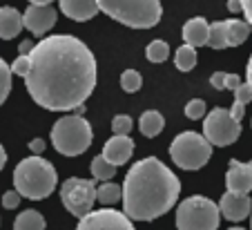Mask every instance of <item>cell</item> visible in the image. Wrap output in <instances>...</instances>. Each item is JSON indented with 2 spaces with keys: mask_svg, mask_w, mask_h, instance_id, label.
<instances>
[{
  "mask_svg": "<svg viewBox=\"0 0 252 230\" xmlns=\"http://www.w3.org/2000/svg\"><path fill=\"white\" fill-rule=\"evenodd\" d=\"M56 18L58 14L52 5H45V7L29 5L23 14V27H27L33 36H45L56 25Z\"/></svg>",
  "mask_w": 252,
  "mask_h": 230,
  "instance_id": "cell-11",
  "label": "cell"
},
{
  "mask_svg": "<svg viewBox=\"0 0 252 230\" xmlns=\"http://www.w3.org/2000/svg\"><path fill=\"white\" fill-rule=\"evenodd\" d=\"M112 132L114 136H129L132 132V119L127 114H119L112 119Z\"/></svg>",
  "mask_w": 252,
  "mask_h": 230,
  "instance_id": "cell-30",
  "label": "cell"
},
{
  "mask_svg": "<svg viewBox=\"0 0 252 230\" xmlns=\"http://www.w3.org/2000/svg\"><path fill=\"white\" fill-rule=\"evenodd\" d=\"M121 197H123V188L119 183H100L96 188V203H103L105 208H112L114 203H119Z\"/></svg>",
  "mask_w": 252,
  "mask_h": 230,
  "instance_id": "cell-22",
  "label": "cell"
},
{
  "mask_svg": "<svg viewBox=\"0 0 252 230\" xmlns=\"http://www.w3.org/2000/svg\"><path fill=\"white\" fill-rule=\"evenodd\" d=\"M58 183L56 168L43 157H27L14 170V190L25 199H47Z\"/></svg>",
  "mask_w": 252,
  "mask_h": 230,
  "instance_id": "cell-3",
  "label": "cell"
},
{
  "mask_svg": "<svg viewBox=\"0 0 252 230\" xmlns=\"http://www.w3.org/2000/svg\"><path fill=\"white\" fill-rule=\"evenodd\" d=\"M61 201L74 217H85L96 203V188L90 179L71 177L61 186Z\"/></svg>",
  "mask_w": 252,
  "mask_h": 230,
  "instance_id": "cell-9",
  "label": "cell"
},
{
  "mask_svg": "<svg viewBox=\"0 0 252 230\" xmlns=\"http://www.w3.org/2000/svg\"><path fill=\"white\" fill-rule=\"evenodd\" d=\"M23 29V16L14 7H0V38H16Z\"/></svg>",
  "mask_w": 252,
  "mask_h": 230,
  "instance_id": "cell-17",
  "label": "cell"
},
{
  "mask_svg": "<svg viewBox=\"0 0 252 230\" xmlns=\"http://www.w3.org/2000/svg\"><path fill=\"white\" fill-rule=\"evenodd\" d=\"M141 74L136 72V69H125L123 74H121V87H123L125 92H138L141 90Z\"/></svg>",
  "mask_w": 252,
  "mask_h": 230,
  "instance_id": "cell-29",
  "label": "cell"
},
{
  "mask_svg": "<svg viewBox=\"0 0 252 230\" xmlns=\"http://www.w3.org/2000/svg\"><path fill=\"white\" fill-rule=\"evenodd\" d=\"M250 215H252V212H250ZM250 226H252V217H250Z\"/></svg>",
  "mask_w": 252,
  "mask_h": 230,
  "instance_id": "cell-43",
  "label": "cell"
},
{
  "mask_svg": "<svg viewBox=\"0 0 252 230\" xmlns=\"http://www.w3.org/2000/svg\"><path fill=\"white\" fill-rule=\"evenodd\" d=\"M174 65L179 72H190L196 65V49L190 45H181L174 54Z\"/></svg>",
  "mask_w": 252,
  "mask_h": 230,
  "instance_id": "cell-24",
  "label": "cell"
},
{
  "mask_svg": "<svg viewBox=\"0 0 252 230\" xmlns=\"http://www.w3.org/2000/svg\"><path fill=\"white\" fill-rule=\"evenodd\" d=\"M11 92V69L2 58H0V105L7 101V96Z\"/></svg>",
  "mask_w": 252,
  "mask_h": 230,
  "instance_id": "cell-28",
  "label": "cell"
},
{
  "mask_svg": "<svg viewBox=\"0 0 252 230\" xmlns=\"http://www.w3.org/2000/svg\"><path fill=\"white\" fill-rule=\"evenodd\" d=\"M203 136L210 145L225 148V145H232L234 141L241 136V123L230 116V110H225V107H214L210 114H205Z\"/></svg>",
  "mask_w": 252,
  "mask_h": 230,
  "instance_id": "cell-8",
  "label": "cell"
},
{
  "mask_svg": "<svg viewBox=\"0 0 252 230\" xmlns=\"http://www.w3.org/2000/svg\"><path fill=\"white\" fill-rule=\"evenodd\" d=\"M29 56H18L14 63L9 65V69H11V74H16V76H27V72H29Z\"/></svg>",
  "mask_w": 252,
  "mask_h": 230,
  "instance_id": "cell-32",
  "label": "cell"
},
{
  "mask_svg": "<svg viewBox=\"0 0 252 230\" xmlns=\"http://www.w3.org/2000/svg\"><path fill=\"white\" fill-rule=\"evenodd\" d=\"M250 25L246 23V20H228V47H239V45H243L248 40V36H250Z\"/></svg>",
  "mask_w": 252,
  "mask_h": 230,
  "instance_id": "cell-23",
  "label": "cell"
},
{
  "mask_svg": "<svg viewBox=\"0 0 252 230\" xmlns=\"http://www.w3.org/2000/svg\"><path fill=\"white\" fill-rule=\"evenodd\" d=\"M163 125H165V119H163V114L157 110L143 112L141 119H138V128H141L143 136H148V139H154V136L161 134Z\"/></svg>",
  "mask_w": 252,
  "mask_h": 230,
  "instance_id": "cell-18",
  "label": "cell"
},
{
  "mask_svg": "<svg viewBox=\"0 0 252 230\" xmlns=\"http://www.w3.org/2000/svg\"><path fill=\"white\" fill-rule=\"evenodd\" d=\"M228 9L232 11V14L241 11V0H228Z\"/></svg>",
  "mask_w": 252,
  "mask_h": 230,
  "instance_id": "cell-37",
  "label": "cell"
},
{
  "mask_svg": "<svg viewBox=\"0 0 252 230\" xmlns=\"http://www.w3.org/2000/svg\"><path fill=\"white\" fill-rule=\"evenodd\" d=\"M250 101H252V87L248 85V83H241V85L234 90V103H232V107H230V116L241 123L243 112H246V105Z\"/></svg>",
  "mask_w": 252,
  "mask_h": 230,
  "instance_id": "cell-21",
  "label": "cell"
},
{
  "mask_svg": "<svg viewBox=\"0 0 252 230\" xmlns=\"http://www.w3.org/2000/svg\"><path fill=\"white\" fill-rule=\"evenodd\" d=\"M98 11L132 29H150L161 20L163 7L158 0H96Z\"/></svg>",
  "mask_w": 252,
  "mask_h": 230,
  "instance_id": "cell-4",
  "label": "cell"
},
{
  "mask_svg": "<svg viewBox=\"0 0 252 230\" xmlns=\"http://www.w3.org/2000/svg\"><path fill=\"white\" fill-rule=\"evenodd\" d=\"M45 217L38 210H23L14 219V230H45Z\"/></svg>",
  "mask_w": 252,
  "mask_h": 230,
  "instance_id": "cell-20",
  "label": "cell"
},
{
  "mask_svg": "<svg viewBox=\"0 0 252 230\" xmlns=\"http://www.w3.org/2000/svg\"><path fill=\"white\" fill-rule=\"evenodd\" d=\"M205 45L212 49H225L228 47V20H217L208 25V40Z\"/></svg>",
  "mask_w": 252,
  "mask_h": 230,
  "instance_id": "cell-19",
  "label": "cell"
},
{
  "mask_svg": "<svg viewBox=\"0 0 252 230\" xmlns=\"http://www.w3.org/2000/svg\"><path fill=\"white\" fill-rule=\"evenodd\" d=\"M170 157L181 170H201L212 157V145L199 132H181L172 141Z\"/></svg>",
  "mask_w": 252,
  "mask_h": 230,
  "instance_id": "cell-7",
  "label": "cell"
},
{
  "mask_svg": "<svg viewBox=\"0 0 252 230\" xmlns=\"http://www.w3.org/2000/svg\"><path fill=\"white\" fill-rule=\"evenodd\" d=\"M5 163H7V152H5V148H2V143H0V170L5 168Z\"/></svg>",
  "mask_w": 252,
  "mask_h": 230,
  "instance_id": "cell-39",
  "label": "cell"
},
{
  "mask_svg": "<svg viewBox=\"0 0 252 230\" xmlns=\"http://www.w3.org/2000/svg\"><path fill=\"white\" fill-rule=\"evenodd\" d=\"M92 141H94V132L85 116H61L52 128V143L63 157H78L90 148Z\"/></svg>",
  "mask_w": 252,
  "mask_h": 230,
  "instance_id": "cell-5",
  "label": "cell"
},
{
  "mask_svg": "<svg viewBox=\"0 0 252 230\" xmlns=\"http://www.w3.org/2000/svg\"><path fill=\"white\" fill-rule=\"evenodd\" d=\"M241 11L246 14V23L252 27V0H241Z\"/></svg>",
  "mask_w": 252,
  "mask_h": 230,
  "instance_id": "cell-34",
  "label": "cell"
},
{
  "mask_svg": "<svg viewBox=\"0 0 252 230\" xmlns=\"http://www.w3.org/2000/svg\"><path fill=\"white\" fill-rule=\"evenodd\" d=\"M33 40H23V43H20V47H18V56H29V52H32L33 49Z\"/></svg>",
  "mask_w": 252,
  "mask_h": 230,
  "instance_id": "cell-36",
  "label": "cell"
},
{
  "mask_svg": "<svg viewBox=\"0 0 252 230\" xmlns=\"http://www.w3.org/2000/svg\"><path fill=\"white\" fill-rule=\"evenodd\" d=\"M219 224V206L208 197H188L176 208V230H217Z\"/></svg>",
  "mask_w": 252,
  "mask_h": 230,
  "instance_id": "cell-6",
  "label": "cell"
},
{
  "mask_svg": "<svg viewBox=\"0 0 252 230\" xmlns=\"http://www.w3.org/2000/svg\"><path fill=\"white\" fill-rule=\"evenodd\" d=\"M248 165H250V170H252V161H250V163H248Z\"/></svg>",
  "mask_w": 252,
  "mask_h": 230,
  "instance_id": "cell-42",
  "label": "cell"
},
{
  "mask_svg": "<svg viewBox=\"0 0 252 230\" xmlns=\"http://www.w3.org/2000/svg\"><path fill=\"white\" fill-rule=\"evenodd\" d=\"M228 230H246V228H239V226H234V228H228Z\"/></svg>",
  "mask_w": 252,
  "mask_h": 230,
  "instance_id": "cell-41",
  "label": "cell"
},
{
  "mask_svg": "<svg viewBox=\"0 0 252 230\" xmlns=\"http://www.w3.org/2000/svg\"><path fill=\"white\" fill-rule=\"evenodd\" d=\"M183 40L190 47H203L205 40H208V20L196 16V18H190L186 25H183Z\"/></svg>",
  "mask_w": 252,
  "mask_h": 230,
  "instance_id": "cell-16",
  "label": "cell"
},
{
  "mask_svg": "<svg viewBox=\"0 0 252 230\" xmlns=\"http://www.w3.org/2000/svg\"><path fill=\"white\" fill-rule=\"evenodd\" d=\"M121 188L123 215L136 221H154L170 212L181 195L176 174L157 157H145L134 163Z\"/></svg>",
  "mask_w": 252,
  "mask_h": 230,
  "instance_id": "cell-2",
  "label": "cell"
},
{
  "mask_svg": "<svg viewBox=\"0 0 252 230\" xmlns=\"http://www.w3.org/2000/svg\"><path fill=\"white\" fill-rule=\"evenodd\" d=\"M170 56V47H167L165 40H152L148 45V61L150 63H163Z\"/></svg>",
  "mask_w": 252,
  "mask_h": 230,
  "instance_id": "cell-27",
  "label": "cell"
},
{
  "mask_svg": "<svg viewBox=\"0 0 252 230\" xmlns=\"http://www.w3.org/2000/svg\"><path fill=\"white\" fill-rule=\"evenodd\" d=\"M76 230H134V224L123 212L114 208H103V210H92L81 217Z\"/></svg>",
  "mask_w": 252,
  "mask_h": 230,
  "instance_id": "cell-10",
  "label": "cell"
},
{
  "mask_svg": "<svg viewBox=\"0 0 252 230\" xmlns=\"http://www.w3.org/2000/svg\"><path fill=\"white\" fill-rule=\"evenodd\" d=\"M29 150H32L36 157H40V152L45 150V141L43 139H33V141H29Z\"/></svg>",
  "mask_w": 252,
  "mask_h": 230,
  "instance_id": "cell-35",
  "label": "cell"
},
{
  "mask_svg": "<svg viewBox=\"0 0 252 230\" xmlns=\"http://www.w3.org/2000/svg\"><path fill=\"white\" fill-rule=\"evenodd\" d=\"M134 154V141L129 136H112L107 143L103 145V159L110 161L112 165H123L132 159Z\"/></svg>",
  "mask_w": 252,
  "mask_h": 230,
  "instance_id": "cell-14",
  "label": "cell"
},
{
  "mask_svg": "<svg viewBox=\"0 0 252 230\" xmlns=\"http://www.w3.org/2000/svg\"><path fill=\"white\" fill-rule=\"evenodd\" d=\"M20 199H23V197H20L18 192L9 190V192H5V195H2V199H0V201H2V206H5L7 210H14V208L20 206Z\"/></svg>",
  "mask_w": 252,
  "mask_h": 230,
  "instance_id": "cell-33",
  "label": "cell"
},
{
  "mask_svg": "<svg viewBox=\"0 0 252 230\" xmlns=\"http://www.w3.org/2000/svg\"><path fill=\"white\" fill-rule=\"evenodd\" d=\"M210 85L217 87V90H230L234 92L239 85H241V78L237 74H228V72H214L210 76Z\"/></svg>",
  "mask_w": 252,
  "mask_h": 230,
  "instance_id": "cell-26",
  "label": "cell"
},
{
  "mask_svg": "<svg viewBox=\"0 0 252 230\" xmlns=\"http://www.w3.org/2000/svg\"><path fill=\"white\" fill-rule=\"evenodd\" d=\"M219 212L228 221L237 224L250 217L252 212V201L248 195H239V192H225L219 201Z\"/></svg>",
  "mask_w": 252,
  "mask_h": 230,
  "instance_id": "cell-12",
  "label": "cell"
},
{
  "mask_svg": "<svg viewBox=\"0 0 252 230\" xmlns=\"http://www.w3.org/2000/svg\"><path fill=\"white\" fill-rule=\"evenodd\" d=\"M90 170H92V174H94L96 181H112L114 174H116V168L112 165L110 161H105L103 154H98L96 159H92Z\"/></svg>",
  "mask_w": 252,
  "mask_h": 230,
  "instance_id": "cell-25",
  "label": "cell"
},
{
  "mask_svg": "<svg viewBox=\"0 0 252 230\" xmlns=\"http://www.w3.org/2000/svg\"><path fill=\"white\" fill-rule=\"evenodd\" d=\"M61 11L71 20H90L98 14L96 0H61Z\"/></svg>",
  "mask_w": 252,
  "mask_h": 230,
  "instance_id": "cell-15",
  "label": "cell"
},
{
  "mask_svg": "<svg viewBox=\"0 0 252 230\" xmlns=\"http://www.w3.org/2000/svg\"><path fill=\"white\" fill-rule=\"evenodd\" d=\"M225 186H228V192L248 195V192L252 190V170H250V165L237 161V159H232L228 172H225Z\"/></svg>",
  "mask_w": 252,
  "mask_h": 230,
  "instance_id": "cell-13",
  "label": "cell"
},
{
  "mask_svg": "<svg viewBox=\"0 0 252 230\" xmlns=\"http://www.w3.org/2000/svg\"><path fill=\"white\" fill-rule=\"evenodd\" d=\"M25 76L33 103L52 112L81 107L96 87V58L81 38L56 34L38 40L29 52Z\"/></svg>",
  "mask_w": 252,
  "mask_h": 230,
  "instance_id": "cell-1",
  "label": "cell"
},
{
  "mask_svg": "<svg viewBox=\"0 0 252 230\" xmlns=\"http://www.w3.org/2000/svg\"><path fill=\"white\" fill-rule=\"evenodd\" d=\"M205 101L203 99H192L190 103L186 105V116L190 121H199V119H205Z\"/></svg>",
  "mask_w": 252,
  "mask_h": 230,
  "instance_id": "cell-31",
  "label": "cell"
},
{
  "mask_svg": "<svg viewBox=\"0 0 252 230\" xmlns=\"http://www.w3.org/2000/svg\"><path fill=\"white\" fill-rule=\"evenodd\" d=\"M29 2L36 7H45V5H49V2H54V0H29Z\"/></svg>",
  "mask_w": 252,
  "mask_h": 230,
  "instance_id": "cell-40",
  "label": "cell"
},
{
  "mask_svg": "<svg viewBox=\"0 0 252 230\" xmlns=\"http://www.w3.org/2000/svg\"><path fill=\"white\" fill-rule=\"evenodd\" d=\"M246 83H248V85H250L252 87V56H250V61H248V67H246Z\"/></svg>",
  "mask_w": 252,
  "mask_h": 230,
  "instance_id": "cell-38",
  "label": "cell"
}]
</instances>
